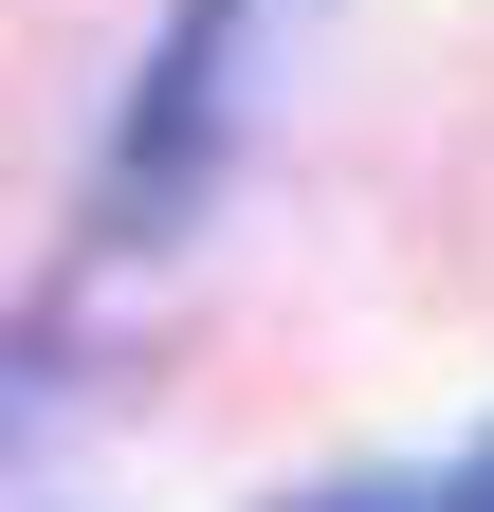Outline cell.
Returning <instances> with one entry per match:
<instances>
[{
    "label": "cell",
    "mask_w": 494,
    "mask_h": 512,
    "mask_svg": "<svg viewBox=\"0 0 494 512\" xmlns=\"http://www.w3.org/2000/svg\"><path fill=\"white\" fill-rule=\"evenodd\" d=\"M421 512H494V439H476V458H458L440 494H421Z\"/></svg>",
    "instance_id": "obj_1"
},
{
    "label": "cell",
    "mask_w": 494,
    "mask_h": 512,
    "mask_svg": "<svg viewBox=\"0 0 494 512\" xmlns=\"http://www.w3.org/2000/svg\"><path fill=\"white\" fill-rule=\"evenodd\" d=\"M19 421H37V366H0V439H19Z\"/></svg>",
    "instance_id": "obj_2"
}]
</instances>
